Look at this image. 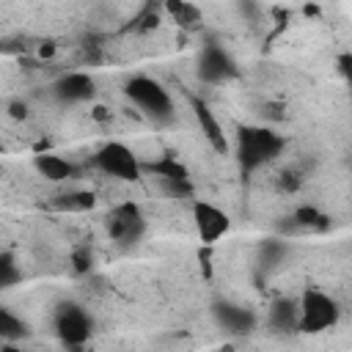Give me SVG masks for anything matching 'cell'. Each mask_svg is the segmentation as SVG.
Listing matches in <instances>:
<instances>
[{
	"instance_id": "obj_17",
	"label": "cell",
	"mask_w": 352,
	"mask_h": 352,
	"mask_svg": "<svg viewBox=\"0 0 352 352\" xmlns=\"http://www.w3.org/2000/svg\"><path fill=\"white\" fill-rule=\"evenodd\" d=\"M289 228L292 231H327L330 217L314 204H300V206H294V212L289 217Z\"/></svg>"
},
{
	"instance_id": "obj_4",
	"label": "cell",
	"mask_w": 352,
	"mask_h": 352,
	"mask_svg": "<svg viewBox=\"0 0 352 352\" xmlns=\"http://www.w3.org/2000/svg\"><path fill=\"white\" fill-rule=\"evenodd\" d=\"M146 214L140 209L138 201H118L110 206L107 217H104V231L110 236V242L121 245V248H132L146 236Z\"/></svg>"
},
{
	"instance_id": "obj_18",
	"label": "cell",
	"mask_w": 352,
	"mask_h": 352,
	"mask_svg": "<svg viewBox=\"0 0 352 352\" xmlns=\"http://www.w3.org/2000/svg\"><path fill=\"white\" fill-rule=\"evenodd\" d=\"M25 336H30V324L8 305H0V341H19Z\"/></svg>"
},
{
	"instance_id": "obj_20",
	"label": "cell",
	"mask_w": 352,
	"mask_h": 352,
	"mask_svg": "<svg viewBox=\"0 0 352 352\" xmlns=\"http://www.w3.org/2000/svg\"><path fill=\"white\" fill-rule=\"evenodd\" d=\"M283 256H286V245H283L280 239H264L261 248H258V261H261V267H267V270L278 267V264L283 261Z\"/></svg>"
},
{
	"instance_id": "obj_21",
	"label": "cell",
	"mask_w": 352,
	"mask_h": 352,
	"mask_svg": "<svg viewBox=\"0 0 352 352\" xmlns=\"http://www.w3.org/2000/svg\"><path fill=\"white\" fill-rule=\"evenodd\" d=\"M302 184H305V176H302L297 168H283V170L275 176V187H278L280 192H286V195L300 192Z\"/></svg>"
},
{
	"instance_id": "obj_24",
	"label": "cell",
	"mask_w": 352,
	"mask_h": 352,
	"mask_svg": "<svg viewBox=\"0 0 352 352\" xmlns=\"http://www.w3.org/2000/svg\"><path fill=\"white\" fill-rule=\"evenodd\" d=\"M8 116L16 118V121H25V118H28V104H25L22 99H11V102H8Z\"/></svg>"
},
{
	"instance_id": "obj_11",
	"label": "cell",
	"mask_w": 352,
	"mask_h": 352,
	"mask_svg": "<svg viewBox=\"0 0 352 352\" xmlns=\"http://www.w3.org/2000/svg\"><path fill=\"white\" fill-rule=\"evenodd\" d=\"M214 322L220 324V330L231 333V336H248L256 330V314L239 302H231V300H217L214 308Z\"/></svg>"
},
{
	"instance_id": "obj_12",
	"label": "cell",
	"mask_w": 352,
	"mask_h": 352,
	"mask_svg": "<svg viewBox=\"0 0 352 352\" xmlns=\"http://www.w3.org/2000/svg\"><path fill=\"white\" fill-rule=\"evenodd\" d=\"M33 168L50 184H66V182L80 179V165L72 162L69 157L55 154V151H38V154H33Z\"/></svg>"
},
{
	"instance_id": "obj_2",
	"label": "cell",
	"mask_w": 352,
	"mask_h": 352,
	"mask_svg": "<svg viewBox=\"0 0 352 352\" xmlns=\"http://www.w3.org/2000/svg\"><path fill=\"white\" fill-rule=\"evenodd\" d=\"M124 96L138 107V113L143 118H148L151 124L157 126H168L173 124L176 118V104H173V96L168 94V88L148 77V74H135L126 80L124 85Z\"/></svg>"
},
{
	"instance_id": "obj_8",
	"label": "cell",
	"mask_w": 352,
	"mask_h": 352,
	"mask_svg": "<svg viewBox=\"0 0 352 352\" xmlns=\"http://www.w3.org/2000/svg\"><path fill=\"white\" fill-rule=\"evenodd\" d=\"M190 214H192V228L198 234V239L204 242V248H212L214 242H220L228 231H231V217L226 209H220L212 201L204 198H190Z\"/></svg>"
},
{
	"instance_id": "obj_26",
	"label": "cell",
	"mask_w": 352,
	"mask_h": 352,
	"mask_svg": "<svg viewBox=\"0 0 352 352\" xmlns=\"http://www.w3.org/2000/svg\"><path fill=\"white\" fill-rule=\"evenodd\" d=\"M55 55V44H44L38 47V58H52Z\"/></svg>"
},
{
	"instance_id": "obj_22",
	"label": "cell",
	"mask_w": 352,
	"mask_h": 352,
	"mask_svg": "<svg viewBox=\"0 0 352 352\" xmlns=\"http://www.w3.org/2000/svg\"><path fill=\"white\" fill-rule=\"evenodd\" d=\"M69 264H72V272L74 275H88L91 267H94V256H91V248L88 245H77L69 256Z\"/></svg>"
},
{
	"instance_id": "obj_16",
	"label": "cell",
	"mask_w": 352,
	"mask_h": 352,
	"mask_svg": "<svg viewBox=\"0 0 352 352\" xmlns=\"http://www.w3.org/2000/svg\"><path fill=\"white\" fill-rule=\"evenodd\" d=\"M267 327L275 333H297V297H278L267 308Z\"/></svg>"
},
{
	"instance_id": "obj_13",
	"label": "cell",
	"mask_w": 352,
	"mask_h": 352,
	"mask_svg": "<svg viewBox=\"0 0 352 352\" xmlns=\"http://www.w3.org/2000/svg\"><path fill=\"white\" fill-rule=\"evenodd\" d=\"M143 173L157 179V184L160 182H192L190 179V168L179 157H173L170 151H165V154H160L154 160H146L143 162Z\"/></svg>"
},
{
	"instance_id": "obj_23",
	"label": "cell",
	"mask_w": 352,
	"mask_h": 352,
	"mask_svg": "<svg viewBox=\"0 0 352 352\" xmlns=\"http://www.w3.org/2000/svg\"><path fill=\"white\" fill-rule=\"evenodd\" d=\"M157 25H160V11L148 8V11H143V14L138 16V22H135V30H138V33H148V30H154Z\"/></svg>"
},
{
	"instance_id": "obj_10",
	"label": "cell",
	"mask_w": 352,
	"mask_h": 352,
	"mask_svg": "<svg viewBox=\"0 0 352 352\" xmlns=\"http://www.w3.org/2000/svg\"><path fill=\"white\" fill-rule=\"evenodd\" d=\"M190 107H192L195 124H198L201 135L206 138L209 148L217 151V154H228V151H231V143H228V138H226V129H223L220 118H217L214 110L209 107V102L201 99V96H192V99H190Z\"/></svg>"
},
{
	"instance_id": "obj_27",
	"label": "cell",
	"mask_w": 352,
	"mask_h": 352,
	"mask_svg": "<svg viewBox=\"0 0 352 352\" xmlns=\"http://www.w3.org/2000/svg\"><path fill=\"white\" fill-rule=\"evenodd\" d=\"M107 116H110V113H107V110H104V107H99V104H96V107H94V118H99V121H104V118H107Z\"/></svg>"
},
{
	"instance_id": "obj_25",
	"label": "cell",
	"mask_w": 352,
	"mask_h": 352,
	"mask_svg": "<svg viewBox=\"0 0 352 352\" xmlns=\"http://www.w3.org/2000/svg\"><path fill=\"white\" fill-rule=\"evenodd\" d=\"M338 72H341L344 77H349V52H344V55L338 58Z\"/></svg>"
},
{
	"instance_id": "obj_3",
	"label": "cell",
	"mask_w": 352,
	"mask_h": 352,
	"mask_svg": "<svg viewBox=\"0 0 352 352\" xmlns=\"http://www.w3.org/2000/svg\"><path fill=\"white\" fill-rule=\"evenodd\" d=\"M338 319H341V305L333 294L316 286L302 289V294L297 297V333L316 336V333L333 330Z\"/></svg>"
},
{
	"instance_id": "obj_9",
	"label": "cell",
	"mask_w": 352,
	"mask_h": 352,
	"mask_svg": "<svg viewBox=\"0 0 352 352\" xmlns=\"http://www.w3.org/2000/svg\"><path fill=\"white\" fill-rule=\"evenodd\" d=\"M50 91L60 104H82L96 96V82L88 72L72 69V72H63L60 77H55Z\"/></svg>"
},
{
	"instance_id": "obj_6",
	"label": "cell",
	"mask_w": 352,
	"mask_h": 352,
	"mask_svg": "<svg viewBox=\"0 0 352 352\" xmlns=\"http://www.w3.org/2000/svg\"><path fill=\"white\" fill-rule=\"evenodd\" d=\"M52 327H55V336H58V341L63 346L80 349L94 336V316L80 302H60L55 308Z\"/></svg>"
},
{
	"instance_id": "obj_15",
	"label": "cell",
	"mask_w": 352,
	"mask_h": 352,
	"mask_svg": "<svg viewBox=\"0 0 352 352\" xmlns=\"http://www.w3.org/2000/svg\"><path fill=\"white\" fill-rule=\"evenodd\" d=\"M162 11L184 33H195L204 25V11L195 3H190V0H165L162 3Z\"/></svg>"
},
{
	"instance_id": "obj_5",
	"label": "cell",
	"mask_w": 352,
	"mask_h": 352,
	"mask_svg": "<svg viewBox=\"0 0 352 352\" xmlns=\"http://www.w3.org/2000/svg\"><path fill=\"white\" fill-rule=\"evenodd\" d=\"M94 168L116 182H138L143 179V160L121 140H107L94 154Z\"/></svg>"
},
{
	"instance_id": "obj_7",
	"label": "cell",
	"mask_w": 352,
	"mask_h": 352,
	"mask_svg": "<svg viewBox=\"0 0 352 352\" xmlns=\"http://www.w3.org/2000/svg\"><path fill=\"white\" fill-rule=\"evenodd\" d=\"M195 74L204 85H223L228 80H234L239 74L236 60L228 55V50L217 41H206L198 50V60H195Z\"/></svg>"
},
{
	"instance_id": "obj_19",
	"label": "cell",
	"mask_w": 352,
	"mask_h": 352,
	"mask_svg": "<svg viewBox=\"0 0 352 352\" xmlns=\"http://www.w3.org/2000/svg\"><path fill=\"white\" fill-rule=\"evenodd\" d=\"M22 280V267L11 250H0V292Z\"/></svg>"
},
{
	"instance_id": "obj_14",
	"label": "cell",
	"mask_w": 352,
	"mask_h": 352,
	"mask_svg": "<svg viewBox=\"0 0 352 352\" xmlns=\"http://www.w3.org/2000/svg\"><path fill=\"white\" fill-rule=\"evenodd\" d=\"M47 206L52 212H60V214H82V212H91L96 206V192L94 190H80V187H72V190H63V192H55Z\"/></svg>"
},
{
	"instance_id": "obj_1",
	"label": "cell",
	"mask_w": 352,
	"mask_h": 352,
	"mask_svg": "<svg viewBox=\"0 0 352 352\" xmlns=\"http://www.w3.org/2000/svg\"><path fill=\"white\" fill-rule=\"evenodd\" d=\"M283 148H286V138L280 132H275L272 126H261V124H239L236 126L234 154H236V165L245 176H250L258 168L278 160L283 154Z\"/></svg>"
}]
</instances>
